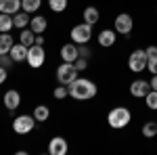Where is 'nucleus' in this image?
<instances>
[{"mask_svg": "<svg viewBox=\"0 0 157 155\" xmlns=\"http://www.w3.org/2000/svg\"><path fill=\"white\" fill-rule=\"evenodd\" d=\"M67 88H69V96H73L75 101H88L97 96V84L90 82L88 78H75Z\"/></svg>", "mask_w": 157, "mask_h": 155, "instance_id": "nucleus-1", "label": "nucleus"}, {"mask_svg": "<svg viewBox=\"0 0 157 155\" xmlns=\"http://www.w3.org/2000/svg\"><path fill=\"white\" fill-rule=\"evenodd\" d=\"M130 119H132V113L128 107H113L107 115V124L111 128L120 130V128H126L130 124Z\"/></svg>", "mask_w": 157, "mask_h": 155, "instance_id": "nucleus-2", "label": "nucleus"}, {"mask_svg": "<svg viewBox=\"0 0 157 155\" xmlns=\"http://www.w3.org/2000/svg\"><path fill=\"white\" fill-rule=\"evenodd\" d=\"M78 78V69H75V65L73 63H67V61H63L59 67H57V80L59 84H65V86H69Z\"/></svg>", "mask_w": 157, "mask_h": 155, "instance_id": "nucleus-3", "label": "nucleus"}, {"mask_svg": "<svg viewBox=\"0 0 157 155\" xmlns=\"http://www.w3.org/2000/svg\"><path fill=\"white\" fill-rule=\"evenodd\" d=\"M90 38H92V25L86 23V21L80 23V25H75L71 29V40L75 44H88Z\"/></svg>", "mask_w": 157, "mask_h": 155, "instance_id": "nucleus-4", "label": "nucleus"}, {"mask_svg": "<svg viewBox=\"0 0 157 155\" xmlns=\"http://www.w3.org/2000/svg\"><path fill=\"white\" fill-rule=\"evenodd\" d=\"M44 61H46V52H44V46L42 44H34V46H29V52H27V65L29 67H42L44 65Z\"/></svg>", "mask_w": 157, "mask_h": 155, "instance_id": "nucleus-5", "label": "nucleus"}, {"mask_svg": "<svg viewBox=\"0 0 157 155\" xmlns=\"http://www.w3.org/2000/svg\"><path fill=\"white\" fill-rule=\"evenodd\" d=\"M147 61H149V57H147V50H134L132 55L128 57V67L132 69L134 73H140L143 69H147Z\"/></svg>", "mask_w": 157, "mask_h": 155, "instance_id": "nucleus-6", "label": "nucleus"}, {"mask_svg": "<svg viewBox=\"0 0 157 155\" xmlns=\"http://www.w3.org/2000/svg\"><path fill=\"white\" fill-rule=\"evenodd\" d=\"M36 126V118L34 115H19L13 119V130L17 134H29Z\"/></svg>", "mask_w": 157, "mask_h": 155, "instance_id": "nucleus-7", "label": "nucleus"}, {"mask_svg": "<svg viewBox=\"0 0 157 155\" xmlns=\"http://www.w3.org/2000/svg\"><path fill=\"white\" fill-rule=\"evenodd\" d=\"M113 27H115L117 34L128 36V34L132 32V27H134V21H132V17H130L128 13H120V15L115 17V21H113Z\"/></svg>", "mask_w": 157, "mask_h": 155, "instance_id": "nucleus-8", "label": "nucleus"}, {"mask_svg": "<svg viewBox=\"0 0 157 155\" xmlns=\"http://www.w3.org/2000/svg\"><path fill=\"white\" fill-rule=\"evenodd\" d=\"M149 90H151V84L147 82V80H134L130 84V95L134 99H145L149 95Z\"/></svg>", "mask_w": 157, "mask_h": 155, "instance_id": "nucleus-9", "label": "nucleus"}, {"mask_svg": "<svg viewBox=\"0 0 157 155\" xmlns=\"http://www.w3.org/2000/svg\"><path fill=\"white\" fill-rule=\"evenodd\" d=\"M67 141L63 138V136H55V138H50L48 143V153L50 155H65L67 153Z\"/></svg>", "mask_w": 157, "mask_h": 155, "instance_id": "nucleus-10", "label": "nucleus"}, {"mask_svg": "<svg viewBox=\"0 0 157 155\" xmlns=\"http://www.w3.org/2000/svg\"><path fill=\"white\" fill-rule=\"evenodd\" d=\"M78 57H80V50H78V44H75V42H69V44H63V46H61V59L63 61L73 63Z\"/></svg>", "mask_w": 157, "mask_h": 155, "instance_id": "nucleus-11", "label": "nucleus"}, {"mask_svg": "<svg viewBox=\"0 0 157 155\" xmlns=\"http://www.w3.org/2000/svg\"><path fill=\"white\" fill-rule=\"evenodd\" d=\"M27 52H29V46H25V44H21V42H17V44H13L11 48V55L13 61L15 63H21V61H27Z\"/></svg>", "mask_w": 157, "mask_h": 155, "instance_id": "nucleus-12", "label": "nucleus"}, {"mask_svg": "<svg viewBox=\"0 0 157 155\" xmlns=\"http://www.w3.org/2000/svg\"><path fill=\"white\" fill-rule=\"evenodd\" d=\"M4 107L9 109V111H15V109L19 107V103H21V95L17 92V90H6V95H4Z\"/></svg>", "mask_w": 157, "mask_h": 155, "instance_id": "nucleus-13", "label": "nucleus"}, {"mask_svg": "<svg viewBox=\"0 0 157 155\" xmlns=\"http://www.w3.org/2000/svg\"><path fill=\"white\" fill-rule=\"evenodd\" d=\"M19 11H21V0H0V13L15 15Z\"/></svg>", "mask_w": 157, "mask_h": 155, "instance_id": "nucleus-14", "label": "nucleus"}, {"mask_svg": "<svg viewBox=\"0 0 157 155\" xmlns=\"http://www.w3.org/2000/svg\"><path fill=\"white\" fill-rule=\"evenodd\" d=\"M46 25H48V21H46V17H42V15H36L32 21H29V29L34 32V34H44V29H46Z\"/></svg>", "mask_w": 157, "mask_h": 155, "instance_id": "nucleus-15", "label": "nucleus"}, {"mask_svg": "<svg viewBox=\"0 0 157 155\" xmlns=\"http://www.w3.org/2000/svg\"><path fill=\"white\" fill-rule=\"evenodd\" d=\"M115 34H117L115 29H103L98 34V44L101 46H113L115 44V38H117Z\"/></svg>", "mask_w": 157, "mask_h": 155, "instance_id": "nucleus-16", "label": "nucleus"}, {"mask_svg": "<svg viewBox=\"0 0 157 155\" xmlns=\"http://www.w3.org/2000/svg\"><path fill=\"white\" fill-rule=\"evenodd\" d=\"M13 21H15V27H19V29H25V27H29V13H25L23 9L19 13H15L13 15Z\"/></svg>", "mask_w": 157, "mask_h": 155, "instance_id": "nucleus-17", "label": "nucleus"}, {"mask_svg": "<svg viewBox=\"0 0 157 155\" xmlns=\"http://www.w3.org/2000/svg\"><path fill=\"white\" fill-rule=\"evenodd\" d=\"M13 27H15L13 15H9V13H0V34H9Z\"/></svg>", "mask_w": 157, "mask_h": 155, "instance_id": "nucleus-18", "label": "nucleus"}, {"mask_svg": "<svg viewBox=\"0 0 157 155\" xmlns=\"http://www.w3.org/2000/svg\"><path fill=\"white\" fill-rule=\"evenodd\" d=\"M19 42L25 44V46H34L36 44V34L29 27H25V29H21V34H19Z\"/></svg>", "mask_w": 157, "mask_h": 155, "instance_id": "nucleus-19", "label": "nucleus"}, {"mask_svg": "<svg viewBox=\"0 0 157 155\" xmlns=\"http://www.w3.org/2000/svg\"><path fill=\"white\" fill-rule=\"evenodd\" d=\"M98 17H101V13H98L97 6H86L84 9V21L90 25H94L98 21Z\"/></svg>", "mask_w": 157, "mask_h": 155, "instance_id": "nucleus-20", "label": "nucleus"}, {"mask_svg": "<svg viewBox=\"0 0 157 155\" xmlns=\"http://www.w3.org/2000/svg\"><path fill=\"white\" fill-rule=\"evenodd\" d=\"M13 44H15V42H13L11 34H0V55H9Z\"/></svg>", "mask_w": 157, "mask_h": 155, "instance_id": "nucleus-21", "label": "nucleus"}, {"mask_svg": "<svg viewBox=\"0 0 157 155\" xmlns=\"http://www.w3.org/2000/svg\"><path fill=\"white\" fill-rule=\"evenodd\" d=\"M32 115L36 118V122H46L50 118V109L46 105H38V107H34V113Z\"/></svg>", "mask_w": 157, "mask_h": 155, "instance_id": "nucleus-22", "label": "nucleus"}, {"mask_svg": "<svg viewBox=\"0 0 157 155\" xmlns=\"http://www.w3.org/2000/svg\"><path fill=\"white\" fill-rule=\"evenodd\" d=\"M42 6V0H21V9L25 13H36Z\"/></svg>", "mask_w": 157, "mask_h": 155, "instance_id": "nucleus-23", "label": "nucleus"}, {"mask_svg": "<svg viewBox=\"0 0 157 155\" xmlns=\"http://www.w3.org/2000/svg\"><path fill=\"white\" fill-rule=\"evenodd\" d=\"M155 134H157V122H147L145 126H143V136L153 138Z\"/></svg>", "mask_w": 157, "mask_h": 155, "instance_id": "nucleus-24", "label": "nucleus"}, {"mask_svg": "<svg viewBox=\"0 0 157 155\" xmlns=\"http://www.w3.org/2000/svg\"><path fill=\"white\" fill-rule=\"evenodd\" d=\"M145 103H147V107L149 109H153V111H157V90H149V95L145 96Z\"/></svg>", "mask_w": 157, "mask_h": 155, "instance_id": "nucleus-25", "label": "nucleus"}, {"mask_svg": "<svg viewBox=\"0 0 157 155\" xmlns=\"http://www.w3.org/2000/svg\"><path fill=\"white\" fill-rule=\"evenodd\" d=\"M48 6L55 13H63L67 9V0H48Z\"/></svg>", "mask_w": 157, "mask_h": 155, "instance_id": "nucleus-26", "label": "nucleus"}, {"mask_svg": "<svg viewBox=\"0 0 157 155\" xmlns=\"http://www.w3.org/2000/svg\"><path fill=\"white\" fill-rule=\"evenodd\" d=\"M52 95H55V99H65V96H69V88H67V86H65V84H59V86H57V88H55V92H52Z\"/></svg>", "mask_w": 157, "mask_h": 155, "instance_id": "nucleus-27", "label": "nucleus"}, {"mask_svg": "<svg viewBox=\"0 0 157 155\" xmlns=\"http://www.w3.org/2000/svg\"><path fill=\"white\" fill-rule=\"evenodd\" d=\"M73 65H75V69H78V72H84L86 67H88V59H84V57H78V59L73 61Z\"/></svg>", "mask_w": 157, "mask_h": 155, "instance_id": "nucleus-28", "label": "nucleus"}, {"mask_svg": "<svg viewBox=\"0 0 157 155\" xmlns=\"http://www.w3.org/2000/svg\"><path fill=\"white\" fill-rule=\"evenodd\" d=\"M78 50H80V57H84V59H90L92 57V50L86 46V44H78Z\"/></svg>", "mask_w": 157, "mask_h": 155, "instance_id": "nucleus-29", "label": "nucleus"}, {"mask_svg": "<svg viewBox=\"0 0 157 155\" xmlns=\"http://www.w3.org/2000/svg\"><path fill=\"white\" fill-rule=\"evenodd\" d=\"M147 69L155 76L157 73V57H149V61H147Z\"/></svg>", "mask_w": 157, "mask_h": 155, "instance_id": "nucleus-30", "label": "nucleus"}, {"mask_svg": "<svg viewBox=\"0 0 157 155\" xmlns=\"http://www.w3.org/2000/svg\"><path fill=\"white\" fill-rule=\"evenodd\" d=\"M2 67H6V69H11L13 65H15V61H13L11 55H2V63H0Z\"/></svg>", "mask_w": 157, "mask_h": 155, "instance_id": "nucleus-31", "label": "nucleus"}, {"mask_svg": "<svg viewBox=\"0 0 157 155\" xmlns=\"http://www.w3.org/2000/svg\"><path fill=\"white\" fill-rule=\"evenodd\" d=\"M145 50H147V57H157V46H149Z\"/></svg>", "mask_w": 157, "mask_h": 155, "instance_id": "nucleus-32", "label": "nucleus"}, {"mask_svg": "<svg viewBox=\"0 0 157 155\" xmlns=\"http://www.w3.org/2000/svg\"><path fill=\"white\" fill-rule=\"evenodd\" d=\"M6 76H9V73H6V67H2V65H0V84L6 82Z\"/></svg>", "mask_w": 157, "mask_h": 155, "instance_id": "nucleus-33", "label": "nucleus"}, {"mask_svg": "<svg viewBox=\"0 0 157 155\" xmlns=\"http://www.w3.org/2000/svg\"><path fill=\"white\" fill-rule=\"evenodd\" d=\"M149 84H151V88H153V90H157V73L151 78V82H149Z\"/></svg>", "mask_w": 157, "mask_h": 155, "instance_id": "nucleus-34", "label": "nucleus"}, {"mask_svg": "<svg viewBox=\"0 0 157 155\" xmlns=\"http://www.w3.org/2000/svg\"><path fill=\"white\" fill-rule=\"evenodd\" d=\"M36 44H44V38H42V34H38V36H36Z\"/></svg>", "mask_w": 157, "mask_h": 155, "instance_id": "nucleus-35", "label": "nucleus"}, {"mask_svg": "<svg viewBox=\"0 0 157 155\" xmlns=\"http://www.w3.org/2000/svg\"><path fill=\"white\" fill-rule=\"evenodd\" d=\"M0 63H2V55H0Z\"/></svg>", "mask_w": 157, "mask_h": 155, "instance_id": "nucleus-36", "label": "nucleus"}]
</instances>
